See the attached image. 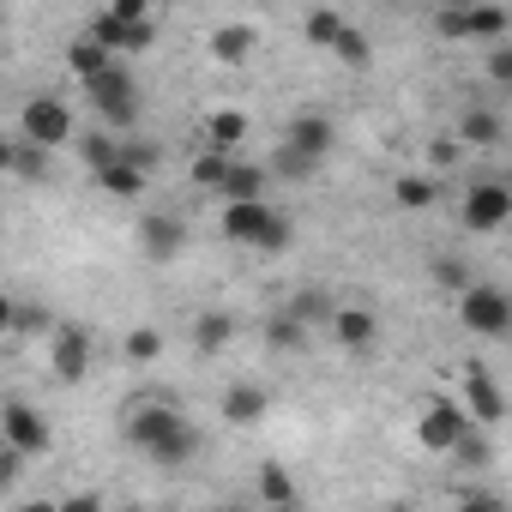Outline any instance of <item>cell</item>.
I'll list each match as a JSON object with an SVG mask.
<instances>
[{"label":"cell","mask_w":512,"mask_h":512,"mask_svg":"<svg viewBox=\"0 0 512 512\" xmlns=\"http://www.w3.org/2000/svg\"><path fill=\"white\" fill-rule=\"evenodd\" d=\"M512 31L506 7H464V43H500Z\"/></svg>","instance_id":"ffe728a7"},{"label":"cell","mask_w":512,"mask_h":512,"mask_svg":"<svg viewBox=\"0 0 512 512\" xmlns=\"http://www.w3.org/2000/svg\"><path fill=\"white\" fill-rule=\"evenodd\" d=\"M19 512H61V506H55V500H25Z\"/></svg>","instance_id":"c3c4849f"},{"label":"cell","mask_w":512,"mask_h":512,"mask_svg":"<svg viewBox=\"0 0 512 512\" xmlns=\"http://www.w3.org/2000/svg\"><path fill=\"white\" fill-rule=\"evenodd\" d=\"M392 199H398L404 211H428V205L440 199V181H434V175H398V181H392Z\"/></svg>","instance_id":"cb8c5ba5"},{"label":"cell","mask_w":512,"mask_h":512,"mask_svg":"<svg viewBox=\"0 0 512 512\" xmlns=\"http://www.w3.org/2000/svg\"><path fill=\"white\" fill-rule=\"evenodd\" d=\"M458 512H506V500H500L494 488H470V494L458 500Z\"/></svg>","instance_id":"60d3db41"},{"label":"cell","mask_w":512,"mask_h":512,"mask_svg":"<svg viewBox=\"0 0 512 512\" xmlns=\"http://www.w3.org/2000/svg\"><path fill=\"white\" fill-rule=\"evenodd\" d=\"M217 512H253V506H217Z\"/></svg>","instance_id":"681fc988"},{"label":"cell","mask_w":512,"mask_h":512,"mask_svg":"<svg viewBox=\"0 0 512 512\" xmlns=\"http://www.w3.org/2000/svg\"><path fill=\"white\" fill-rule=\"evenodd\" d=\"M85 97H91V109H97V121H103L109 133L133 139V121H139V79H133L121 61H109L97 79H85Z\"/></svg>","instance_id":"7a4b0ae2"},{"label":"cell","mask_w":512,"mask_h":512,"mask_svg":"<svg viewBox=\"0 0 512 512\" xmlns=\"http://www.w3.org/2000/svg\"><path fill=\"white\" fill-rule=\"evenodd\" d=\"M452 458L464 464V470H488V458H494V446H488V434L482 428H470L458 446H452Z\"/></svg>","instance_id":"e575fe53"},{"label":"cell","mask_w":512,"mask_h":512,"mask_svg":"<svg viewBox=\"0 0 512 512\" xmlns=\"http://www.w3.org/2000/svg\"><path fill=\"white\" fill-rule=\"evenodd\" d=\"M458 314H464V332H476V338H506L512 332V302H506V290L500 284H470L464 296H458Z\"/></svg>","instance_id":"5b68a950"},{"label":"cell","mask_w":512,"mask_h":512,"mask_svg":"<svg viewBox=\"0 0 512 512\" xmlns=\"http://www.w3.org/2000/svg\"><path fill=\"white\" fill-rule=\"evenodd\" d=\"M506 217H512V187L506 181H476L464 193V229L470 235H494V229H506Z\"/></svg>","instance_id":"52a82bcc"},{"label":"cell","mask_w":512,"mask_h":512,"mask_svg":"<svg viewBox=\"0 0 512 512\" xmlns=\"http://www.w3.org/2000/svg\"><path fill=\"white\" fill-rule=\"evenodd\" d=\"M121 163H127V169H139V175L151 181V169L163 163V151H157V139H121Z\"/></svg>","instance_id":"d6a6232c"},{"label":"cell","mask_w":512,"mask_h":512,"mask_svg":"<svg viewBox=\"0 0 512 512\" xmlns=\"http://www.w3.org/2000/svg\"><path fill=\"white\" fill-rule=\"evenodd\" d=\"M332 139H338V127H332V115H320V109H302V115L290 121V133H284V145H290L296 157H308V163H326Z\"/></svg>","instance_id":"7c38bea8"},{"label":"cell","mask_w":512,"mask_h":512,"mask_svg":"<svg viewBox=\"0 0 512 512\" xmlns=\"http://www.w3.org/2000/svg\"><path fill=\"white\" fill-rule=\"evenodd\" d=\"M109 61H115V55H103V49H97L91 37H73V43H67V73H73L79 85H85V79H97V73H103Z\"/></svg>","instance_id":"603a6c76"},{"label":"cell","mask_w":512,"mask_h":512,"mask_svg":"<svg viewBox=\"0 0 512 512\" xmlns=\"http://www.w3.org/2000/svg\"><path fill=\"white\" fill-rule=\"evenodd\" d=\"M332 55H338L344 67H356V73L374 67V43H368V31H356V25H344V37L332 43Z\"/></svg>","instance_id":"83f0119b"},{"label":"cell","mask_w":512,"mask_h":512,"mask_svg":"<svg viewBox=\"0 0 512 512\" xmlns=\"http://www.w3.org/2000/svg\"><path fill=\"white\" fill-rule=\"evenodd\" d=\"M326 332L338 338V350H350V356H368V350H374V338H380V320H374V308H338Z\"/></svg>","instance_id":"5bb4252c"},{"label":"cell","mask_w":512,"mask_h":512,"mask_svg":"<svg viewBox=\"0 0 512 512\" xmlns=\"http://www.w3.org/2000/svg\"><path fill=\"white\" fill-rule=\"evenodd\" d=\"M223 169H229V151H199V157H193V187L217 193V187H223Z\"/></svg>","instance_id":"836d02e7"},{"label":"cell","mask_w":512,"mask_h":512,"mask_svg":"<svg viewBox=\"0 0 512 512\" xmlns=\"http://www.w3.org/2000/svg\"><path fill=\"white\" fill-rule=\"evenodd\" d=\"M13 175H25V181H49V151H37V145H25V139H19Z\"/></svg>","instance_id":"8d00e7d4"},{"label":"cell","mask_w":512,"mask_h":512,"mask_svg":"<svg viewBox=\"0 0 512 512\" xmlns=\"http://www.w3.org/2000/svg\"><path fill=\"white\" fill-rule=\"evenodd\" d=\"M272 217H278V205H272V199H247V205H223V241H235V247H253V253H260V241H266Z\"/></svg>","instance_id":"8fae6325"},{"label":"cell","mask_w":512,"mask_h":512,"mask_svg":"<svg viewBox=\"0 0 512 512\" xmlns=\"http://www.w3.org/2000/svg\"><path fill=\"white\" fill-rule=\"evenodd\" d=\"M0 446H13L19 458H43L55 446V428H49V416L37 404L7 398V404H0Z\"/></svg>","instance_id":"277c9868"},{"label":"cell","mask_w":512,"mask_h":512,"mask_svg":"<svg viewBox=\"0 0 512 512\" xmlns=\"http://www.w3.org/2000/svg\"><path fill=\"white\" fill-rule=\"evenodd\" d=\"M121 350H127V362H157V356H163V332H157V326H133V332L121 338Z\"/></svg>","instance_id":"1f68e13d"},{"label":"cell","mask_w":512,"mask_h":512,"mask_svg":"<svg viewBox=\"0 0 512 512\" xmlns=\"http://www.w3.org/2000/svg\"><path fill=\"white\" fill-rule=\"evenodd\" d=\"M266 187H272V175H266V163H241V157H229V169H223V205H247V199H266Z\"/></svg>","instance_id":"9a60e30c"},{"label":"cell","mask_w":512,"mask_h":512,"mask_svg":"<svg viewBox=\"0 0 512 512\" xmlns=\"http://www.w3.org/2000/svg\"><path fill=\"white\" fill-rule=\"evenodd\" d=\"M458 157H464V145H458V139H452V133H440V139H434V145H428V163H434V169H452V163H458Z\"/></svg>","instance_id":"ab89813d"},{"label":"cell","mask_w":512,"mask_h":512,"mask_svg":"<svg viewBox=\"0 0 512 512\" xmlns=\"http://www.w3.org/2000/svg\"><path fill=\"white\" fill-rule=\"evenodd\" d=\"M139 247H145V260L151 266H169L187 253V217L181 211H145L139 223Z\"/></svg>","instance_id":"8992f818"},{"label":"cell","mask_w":512,"mask_h":512,"mask_svg":"<svg viewBox=\"0 0 512 512\" xmlns=\"http://www.w3.org/2000/svg\"><path fill=\"white\" fill-rule=\"evenodd\" d=\"M308 338H314V332H308V326H296L290 314H272V320H266V344H272L278 356H302V350H308Z\"/></svg>","instance_id":"d4e9b609"},{"label":"cell","mask_w":512,"mask_h":512,"mask_svg":"<svg viewBox=\"0 0 512 512\" xmlns=\"http://www.w3.org/2000/svg\"><path fill=\"white\" fill-rule=\"evenodd\" d=\"M247 139V115H235V109H217L211 121H205V151H229L235 157V145Z\"/></svg>","instance_id":"44dd1931"},{"label":"cell","mask_w":512,"mask_h":512,"mask_svg":"<svg viewBox=\"0 0 512 512\" xmlns=\"http://www.w3.org/2000/svg\"><path fill=\"white\" fill-rule=\"evenodd\" d=\"M19 139H25V145H37V151L67 145V139H73V109H67L55 91L25 97V109H19Z\"/></svg>","instance_id":"3957f363"},{"label":"cell","mask_w":512,"mask_h":512,"mask_svg":"<svg viewBox=\"0 0 512 512\" xmlns=\"http://www.w3.org/2000/svg\"><path fill=\"white\" fill-rule=\"evenodd\" d=\"M296 326H308V332H320V326H332V314H338V296L332 290H320V284H302L296 296H290V308H284Z\"/></svg>","instance_id":"2e32d148"},{"label":"cell","mask_w":512,"mask_h":512,"mask_svg":"<svg viewBox=\"0 0 512 512\" xmlns=\"http://www.w3.org/2000/svg\"><path fill=\"white\" fill-rule=\"evenodd\" d=\"M19 470H25V458H19L13 446H0V494H7V488L19 482Z\"/></svg>","instance_id":"ee69618b"},{"label":"cell","mask_w":512,"mask_h":512,"mask_svg":"<svg viewBox=\"0 0 512 512\" xmlns=\"http://www.w3.org/2000/svg\"><path fill=\"white\" fill-rule=\"evenodd\" d=\"M55 506H61V512H103V494H91V488H85V494H67V500H55Z\"/></svg>","instance_id":"f6af8a7d"},{"label":"cell","mask_w":512,"mask_h":512,"mask_svg":"<svg viewBox=\"0 0 512 512\" xmlns=\"http://www.w3.org/2000/svg\"><path fill=\"white\" fill-rule=\"evenodd\" d=\"M157 43V19H139V25H127V55H139V49H151Z\"/></svg>","instance_id":"7bdbcfd3"},{"label":"cell","mask_w":512,"mask_h":512,"mask_svg":"<svg viewBox=\"0 0 512 512\" xmlns=\"http://www.w3.org/2000/svg\"><path fill=\"white\" fill-rule=\"evenodd\" d=\"M115 25H139V19H151V0H109V7H103Z\"/></svg>","instance_id":"74e56055"},{"label":"cell","mask_w":512,"mask_h":512,"mask_svg":"<svg viewBox=\"0 0 512 512\" xmlns=\"http://www.w3.org/2000/svg\"><path fill=\"white\" fill-rule=\"evenodd\" d=\"M344 25H350V19H344L338 7H314V13L302 19V37H308L314 49H332V43L344 37Z\"/></svg>","instance_id":"7402d4cb"},{"label":"cell","mask_w":512,"mask_h":512,"mask_svg":"<svg viewBox=\"0 0 512 512\" xmlns=\"http://www.w3.org/2000/svg\"><path fill=\"white\" fill-rule=\"evenodd\" d=\"M434 284H440L446 296H464V290L476 284V272H470L464 253H440V260H434Z\"/></svg>","instance_id":"4316f807"},{"label":"cell","mask_w":512,"mask_h":512,"mask_svg":"<svg viewBox=\"0 0 512 512\" xmlns=\"http://www.w3.org/2000/svg\"><path fill=\"white\" fill-rule=\"evenodd\" d=\"M79 157H85L91 175H97V169H109V163L121 157V139H115V133H85V139H79Z\"/></svg>","instance_id":"4dcf8cb0"},{"label":"cell","mask_w":512,"mask_h":512,"mask_svg":"<svg viewBox=\"0 0 512 512\" xmlns=\"http://www.w3.org/2000/svg\"><path fill=\"white\" fill-rule=\"evenodd\" d=\"M458 145H500L506 139V121L488 109V103H470L464 115H458V133H452Z\"/></svg>","instance_id":"e0dca14e"},{"label":"cell","mask_w":512,"mask_h":512,"mask_svg":"<svg viewBox=\"0 0 512 512\" xmlns=\"http://www.w3.org/2000/svg\"><path fill=\"white\" fill-rule=\"evenodd\" d=\"M434 31H440L446 43H464V7H440V13H434Z\"/></svg>","instance_id":"f35d334b"},{"label":"cell","mask_w":512,"mask_h":512,"mask_svg":"<svg viewBox=\"0 0 512 512\" xmlns=\"http://www.w3.org/2000/svg\"><path fill=\"white\" fill-rule=\"evenodd\" d=\"M97 187H103L109 199H139V193H145V175H139V169H127V163L115 157L109 169H97Z\"/></svg>","instance_id":"484cf974"},{"label":"cell","mask_w":512,"mask_h":512,"mask_svg":"<svg viewBox=\"0 0 512 512\" xmlns=\"http://www.w3.org/2000/svg\"><path fill=\"white\" fill-rule=\"evenodd\" d=\"M272 416V386H253V380H235L223 386V422L229 428H253Z\"/></svg>","instance_id":"4fadbf2b"},{"label":"cell","mask_w":512,"mask_h":512,"mask_svg":"<svg viewBox=\"0 0 512 512\" xmlns=\"http://www.w3.org/2000/svg\"><path fill=\"white\" fill-rule=\"evenodd\" d=\"M55 326H61V320H55L43 302H13V332H19V338H49Z\"/></svg>","instance_id":"f1b7e54d"},{"label":"cell","mask_w":512,"mask_h":512,"mask_svg":"<svg viewBox=\"0 0 512 512\" xmlns=\"http://www.w3.org/2000/svg\"><path fill=\"white\" fill-rule=\"evenodd\" d=\"M121 434H127V446H133V452H145V458H151V464H163V470H175V464H187V458L199 452V428H193L175 404H163V398H151V404L127 410Z\"/></svg>","instance_id":"6da1fadb"},{"label":"cell","mask_w":512,"mask_h":512,"mask_svg":"<svg viewBox=\"0 0 512 512\" xmlns=\"http://www.w3.org/2000/svg\"><path fill=\"white\" fill-rule=\"evenodd\" d=\"M253 49H260V31H253V25H217V31H211V55H217L223 67H241Z\"/></svg>","instance_id":"d6986e66"},{"label":"cell","mask_w":512,"mask_h":512,"mask_svg":"<svg viewBox=\"0 0 512 512\" xmlns=\"http://www.w3.org/2000/svg\"><path fill=\"white\" fill-rule=\"evenodd\" d=\"M464 434H470V416H464L452 398H434V404L416 416V446H422V452H452Z\"/></svg>","instance_id":"ba28073f"},{"label":"cell","mask_w":512,"mask_h":512,"mask_svg":"<svg viewBox=\"0 0 512 512\" xmlns=\"http://www.w3.org/2000/svg\"><path fill=\"white\" fill-rule=\"evenodd\" d=\"M7 332H13V296L0 290V338H7Z\"/></svg>","instance_id":"7dc6e473"},{"label":"cell","mask_w":512,"mask_h":512,"mask_svg":"<svg viewBox=\"0 0 512 512\" xmlns=\"http://www.w3.org/2000/svg\"><path fill=\"white\" fill-rule=\"evenodd\" d=\"M49 368H55V380H67V386H79L85 374H91V332L85 326H55L49 332Z\"/></svg>","instance_id":"9c48e42d"},{"label":"cell","mask_w":512,"mask_h":512,"mask_svg":"<svg viewBox=\"0 0 512 512\" xmlns=\"http://www.w3.org/2000/svg\"><path fill=\"white\" fill-rule=\"evenodd\" d=\"M458 410L470 416V428H500L506 422V398H500L488 368H464V404Z\"/></svg>","instance_id":"30bf717a"},{"label":"cell","mask_w":512,"mask_h":512,"mask_svg":"<svg viewBox=\"0 0 512 512\" xmlns=\"http://www.w3.org/2000/svg\"><path fill=\"white\" fill-rule=\"evenodd\" d=\"M13 157H19V139L0 133V175H13Z\"/></svg>","instance_id":"bcb514c9"},{"label":"cell","mask_w":512,"mask_h":512,"mask_svg":"<svg viewBox=\"0 0 512 512\" xmlns=\"http://www.w3.org/2000/svg\"><path fill=\"white\" fill-rule=\"evenodd\" d=\"M121 512H151V506H121Z\"/></svg>","instance_id":"f907efd6"},{"label":"cell","mask_w":512,"mask_h":512,"mask_svg":"<svg viewBox=\"0 0 512 512\" xmlns=\"http://www.w3.org/2000/svg\"><path fill=\"white\" fill-rule=\"evenodd\" d=\"M260 500L266 506H296V482L284 464H260Z\"/></svg>","instance_id":"f546056e"},{"label":"cell","mask_w":512,"mask_h":512,"mask_svg":"<svg viewBox=\"0 0 512 512\" xmlns=\"http://www.w3.org/2000/svg\"><path fill=\"white\" fill-rule=\"evenodd\" d=\"M314 169H320V163H308V157H296L290 145H278V151H272V169H266V175H278V181H308Z\"/></svg>","instance_id":"d590c367"},{"label":"cell","mask_w":512,"mask_h":512,"mask_svg":"<svg viewBox=\"0 0 512 512\" xmlns=\"http://www.w3.org/2000/svg\"><path fill=\"white\" fill-rule=\"evenodd\" d=\"M488 79H494V85H512V49H506V43L488 49Z\"/></svg>","instance_id":"b9f144b4"},{"label":"cell","mask_w":512,"mask_h":512,"mask_svg":"<svg viewBox=\"0 0 512 512\" xmlns=\"http://www.w3.org/2000/svg\"><path fill=\"white\" fill-rule=\"evenodd\" d=\"M229 338H235V314H229V308H205V314L193 320V350H199V356L229 350Z\"/></svg>","instance_id":"ac0fdd59"}]
</instances>
